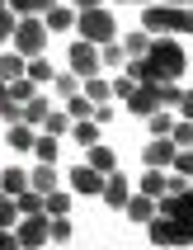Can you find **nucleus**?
Returning a JSON list of instances; mask_svg holds the SVG:
<instances>
[{
	"mask_svg": "<svg viewBox=\"0 0 193 250\" xmlns=\"http://www.w3.org/2000/svg\"><path fill=\"white\" fill-rule=\"evenodd\" d=\"M71 198H76V194L52 189V194H42V212H47V217H61V212H71Z\"/></svg>",
	"mask_w": 193,
	"mask_h": 250,
	"instance_id": "obj_20",
	"label": "nucleus"
},
{
	"mask_svg": "<svg viewBox=\"0 0 193 250\" xmlns=\"http://www.w3.org/2000/svg\"><path fill=\"white\" fill-rule=\"evenodd\" d=\"M42 24H47V33H71V28H76V10H66V5H52V10L42 14Z\"/></svg>",
	"mask_w": 193,
	"mask_h": 250,
	"instance_id": "obj_13",
	"label": "nucleus"
},
{
	"mask_svg": "<svg viewBox=\"0 0 193 250\" xmlns=\"http://www.w3.org/2000/svg\"><path fill=\"white\" fill-rule=\"evenodd\" d=\"M127 217H132V222H141V227H146V222H151V217H155V198L151 194H132V198H127Z\"/></svg>",
	"mask_w": 193,
	"mask_h": 250,
	"instance_id": "obj_15",
	"label": "nucleus"
},
{
	"mask_svg": "<svg viewBox=\"0 0 193 250\" xmlns=\"http://www.w3.org/2000/svg\"><path fill=\"white\" fill-rule=\"evenodd\" d=\"M123 47H127V57H146L151 33H146V28H137V33H127V38H123Z\"/></svg>",
	"mask_w": 193,
	"mask_h": 250,
	"instance_id": "obj_27",
	"label": "nucleus"
},
{
	"mask_svg": "<svg viewBox=\"0 0 193 250\" xmlns=\"http://www.w3.org/2000/svg\"><path fill=\"white\" fill-rule=\"evenodd\" d=\"M95 5H104V0H76V10H95Z\"/></svg>",
	"mask_w": 193,
	"mask_h": 250,
	"instance_id": "obj_46",
	"label": "nucleus"
},
{
	"mask_svg": "<svg viewBox=\"0 0 193 250\" xmlns=\"http://www.w3.org/2000/svg\"><path fill=\"white\" fill-rule=\"evenodd\" d=\"M104 180H109V175L85 161V166H76V170L66 175V189H71L76 198H95V194H104Z\"/></svg>",
	"mask_w": 193,
	"mask_h": 250,
	"instance_id": "obj_7",
	"label": "nucleus"
},
{
	"mask_svg": "<svg viewBox=\"0 0 193 250\" xmlns=\"http://www.w3.org/2000/svg\"><path fill=\"white\" fill-rule=\"evenodd\" d=\"M109 118H113V104H109V99H104V104H95V123L104 127V123H109Z\"/></svg>",
	"mask_w": 193,
	"mask_h": 250,
	"instance_id": "obj_43",
	"label": "nucleus"
},
{
	"mask_svg": "<svg viewBox=\"0 0 193 250\" xmlns=\"http://www.w3.org/2000/svg\"><path fill=\"white\" fill-rule=\"evenodd\" d=\"M99 198H104L109 208L123 212V208H127V198H132V184H127V175H118V170H113L109 180H104V194H99Z\"/></svg>",
	"mask_w": 193,
	"mask_h": 250,
	"instance_id": "obj_12",
	"label": "nucleus"
},
{
	"mask_svg": "<svg viewBox=\"0 0 193 250\" xmlns=\"http://www.w3.org/2000/svg\"><path fill=\"white\" fill-rule=\"evenodd\" d=\"M52 241H71V217H66V212L52 217Z\"/></svg>",
	"mask_w": 193,
	"mask_h": 250,
	"instance_id": "obj_41",
	"label": "nucleus"
},
{
	"mask_svg": "<svg viewBox=\"0 0 193 250\" xmlns=\"http://www.w3.org/2000/svg\"><path fill=\"white\" fill-rule=\"evenodd\" d=\"M170 132H174V118H170L165 109H155L151 113V137H170Z\"/></svg>",
	"mask_w": 193,
	"mask_h": 250,
	"instance_id": "obj_33",
	"label": "nucleus"
},
{
	"mask_svg": "<svg viewBox=\"0 0 193 250\" xmlns=\"http://www.w3.org/2000/svg\"><path fill=\"white\" fill-rule=\"evenodd\" d=\"M184 189H189V175H179V170L165 175V194H184Z\"/></svg>",
	"mask_w": 193,
	"mask_h": 250,
	"instance_id": "obj_42",
	"label": "nucleus"
},
{
	"mask_svg": "<svg viewBox=\"0 0 193 250\" xmlns=\"http://www.w3.org/2000/svg\"><path fill=\"white\" fill-rule=\"evenodd\" d=\"M66 113H71V118H95V99H90V95H71L66 99Z\"/></svg>",
	"mask_w": 193,
	"mask_h": 250,
	"instance_id": "obj_29",
	"label": "nucleus"
},
{
	"mask_svg": "<svg viewBox=\"0 0 193 250\" xmlns=\"http://www.w3.org/2000/svg\"><path fill=\"white\" fill-rule=\"evenodd\" d=\"M33 123H24V118H19V123H10V146L14 151H33Z\"/></svg>",
	"mask_w": 193,
	"mask_h": 250,
	"instance_id": "obj_18",
	"label": "nucleus"
},
{
	"mask_svg": "<svg viewBox=\"0 0 193 250\" xmlns=\"http://www.w3.org/2000/svg\"><path fill=\"white\" fill-rule=\"evenodd\" d=\"M76 28H80V38H90V42H113V38H118V19H113L104 5H95V10H76Z\"/></svg>",
	"mask_w": 193,
	"mask_h": 250,
	"instance_id": "obj_3",
	"label": "nucleus"
},
{
	"mask_svg": "<svg viewBox=\"0 0 193 250\" xmlns=\"http://www.w3.org/2000/svg\"><path fill=\"white\" fill-rule=\"evenodd\" d=\"M57 95H61V99H71V95H80V76H76V71H66V76H57Z\"/></svg>",
	"mask_w": 193,
	"mask_h": 250,
	"instance_id": "obj_32",
	"label": "nucleus"
},
{
	"mask_svg": "<svg viewBox=\"0 0 193 250\" xmlns=\"http://www.w3.org/2000/svg\"><path fill=\"white\" fill-rule=\"evenodd\" d=\"M14 236H19V246H24V250L42 246V241H52V217H47V212H24Z\"/></svg>",
	"mask_w": 193,
	"mask_h": 250,
	"instance_id": "obj_8",
	"label": "nucleus"
},
{
	"mask_svg": "<svg viewBox=\"0 0 193 250\" xmlns=\"http://www.w3.org/2000/svg\"><path fill=\"white\" fill-rule=\"evenodd\" d=\"M174 151H179L174 137H151L146 146H141V161H146V170H170L174 166Z\"/></svg>",
	"mask_w": 193,
	"mask_h": 250,
	"instance_id": "obj_9",
	"label": "nucleus"
},
{
	"mask_svg": "<svg viewBox=\"0 0 193 250\" xmlns=\"http://www.w3.org/2000/svg\"><path fill=\"white\" fill-rule=\"evenodd\" d=\"M57 0H10V10L14 14H47Z\"/></svg>",
	"mask_w": 193,
	"mask_h": 250,
	"instance_id": "obj_30",
	"label": "nucleus"
},
{
	"mask_svg": "<svg viewBox=\"0 0 193 250\" xmlns=\"http://www.w3.org/2000/svg\"><path fill=\"white\" fill-rule=\"evenodd\" d=\"M179 99H184L179 81H160V109H179Z\"/></svg>",
	"mask_w": 193,
	"mask_h": 250,
	"instance_id": "obj_31",
	"label": "nucleus"
},
{
	"mask_svg": "<svg viewBox=\"0 0 193 250\" xmlns=\"http://www.w3.org/2000/svg\"><path fill=\"white\" fill-rule=\"evenodd\" d=\"M137 85H141V81H132L127 71H123V76H113V99H132V90H137Z\"/></svg>",
	"mask_w": 193,
	"mask_h": 250,
	"instance_id": "obj_37",
	"label": "nucleus"
},
{
	"mask_svg": "<svg viewBox=\"0 0 193 250\" xmlns=\"http://www.w3.org/2000/svg\"><path fill=\"white\" fill-rule=\"evenodd\" d=\"M38 90H42V85H38V81H28V76H19V81H10V99H14V104H28V99L38 95Z\"/></svg>",
	"mask_w": 193,
	"mask_h": 250,
	"instance_id": "obj_23",
	"label": "nucleus"
},
{
	"mask_svg": "<svg viewBox=\"0 0 193 250\" xmlns=\"http://www.w3.org/2000/svg\"><path fill=\"white\" fill-rule=\"evenodd\" d=\"M42 132H52V137H66V132H71V113H47V118H42Z\"/></svg>",
	"mask_w": 193,
	"mask_h": 250,
	"instance_id": "obj_28",
	"label": "nucleus"
},
{
	"mask_svg": "<svg viewBox=\"0 0 193 250\" xmlns=\"http://www.w3.org/2000/svg\"><path fill=\"white\" fill-rule=\"evenodd\" d=\"M179 118H193V90H184V99H179Z\"/></svg>",
	"mask_w": 193,
	"mask_h": 250,
	"instance_id": "obj_44",
	"label": "nucleus"
},
{
	"mask_svg": "<svg viewBox=\"0 0 193 250\" xmlns=\"http://www.w3.org/2000/svg\"><path fill=\"white\" fill-rule=\"evenodd\" d=\"M10 104H14V99H10V85H5V81H0V113H5V109H10Z\"/></svg>",
	"mask_w": 193,
	"mask_h": 250,
	"instance_id": "obj_45",
	"label": "nucleus"
},
{
	"mask_svg": "<svg viewBox=\"0 0 193 250\" xmlns=\"http://www.w3.org/2000/svg\"><path fill=\"white\" fill-rule=\"evenodd\" d=\"M14 198H19V212H42V194L33 189V184H28L24 194H14Z\"/></svg>",
	"mask_w": 193,
	"mask_h": 250,
	"instance_id": "obj_34",
	"label": "nucleus"
},
{
	"mask_svg": "<svg viewBox=\"0 0 193 250\" xmlns=\"http://www.w3.org/2000/svg\"><path fill=\"white\" fill-rule=\"evenodd\" d=\"M19 217H24V212H19V198L0 189V227H14V222H19Z\"/></svg>",
	"mask_w": 193,
	"mask_h": 250,
	"instance_id": "obj_25",
	"label": "nucleus"
},
{
	"mask_svg": "<svg viewBox=\"0 0 193 250\" xmlns=\"http://www.w3.org/2000/svg\"><path fill=\"white\" fill-rule=\"evenodd\" d=\"M28 81H38V85H52L57 81V71L47 66V57H28V71H24Z\"/></svg>",
	"mask_w": 193,
	"mask_h": 250,
	"instance_id": "obj_21",
	"label": "nucleus"
},
{
	"mask_svg": "<svg viewBox=\"0 0 193 250\" xmlns=\"http://www.w3.org/2000/svg\"><path fill=\"white\" fill-rule=\"evenodd\" d=\"M155 212H165V217H174V222H184L193 231V189H184V194H160Z\"/></svg>",
	"mask_w": 193,
	"mask_h": 250,
	"instance_id": "obj_10",
	"label": "nucleus"
},
{
	"mask_svg": "<svg viewBox=\"0 0 193 250\" xmlns=\"http://www.w3.org/2000/svg\"><path fill=\"white\" fill-rule=\"evenodd\" d=\"M14 28H19V14L5 5V10H0V42H10V38H14Z\"/></svg>",
	"mask_w": 193,
	"mask_h": 250,
	"instance_id": "obj_36",
	"label": "nucleus"
},
{
	"mask_svg": "<svg viewBox=\"0 0 193 250\" xmlns=\"http://www.w3.org/2000/svg\"><path fill=\"white\" fill-rule=\"evenodd\" d=\"M141 28L146 33H179V38H193V5H146L141 10Z\"/></svg>",
	"mask_w": 193,
	"mask_h": 250,
	"instance_id": "obj_2",
	"label": "nucleus"
},
{
	"mask_svg": "<svg viewBox=\"0 0 193 250\" xmlns=\"http://www.w3.org/2000/svg\"><path fill=\"white\" fill-rule=\"evenodd\" d=\"M24 71H28V57H24V52H5V57H0V81H5V85L19 81Z\"/></svg>",
	"mask_w": 193,
	"mask_h": 250,
	"instance_id": "obj_16",
	"label": "nucleus"
},
{
	"mask_svg": "<svg viewBox=\"0 0 193 250\" xmlns=\"http://www.w3.org/2000/svg\"><path fill=\"white\" fill-rule=\"evenodd\" d=\"M146 236L155 246H193V231L184 222H174V217H165V212H155L151 222H146Z\"/></svg>",
	"mask_w": 193,
	"mask_h": 250,
	"instance_id": "obj_5",
	"label": "nucleus"
},
{
	"mask_svg": "<svg viewBox=\"0 0 193 250\" xmlns=\"http://www.w3.org/2000/svg\"><path fill=\"white\" fill-rule=\"evenodd\" d=\"M99 62L104 66H127V47H123V38H113V42H99Z\"/></svg>",
	"mask_w": 193,
	"mask_h": 250,
	"instance_id": "obj_17",
	"label": "nucleus"
},
{
	"mask_svg": "<svg viewBox=\"0 0 193 250\" xmlns=\"http://www.w3.org/2000/svg\"><path fill=\"white\" fill-rule=\"evenodd\" d=\"M66 62H71V71L80 76V81H90V76H99V42H90V38H76L71 42V52H66Z\"/></svg>",
	"mask_w": 193,
	"mask_h": 250,
	"instance_id": "obj_6",
	"label": "nucleus"
},
{
	"mask_svg": "<svg viewBox=\"0 0 193 250\" xmlns=\"http://www.w3.org/2000/svg\"><path fill=\"white\" fill-rule=\"evenodd\" d=\"M90 166H95V170H104V175H113V170H118V156H113L104 142H95V146H90Z\"/></svg>",
	"mask_w": 193,
	"mask_h": 250,
	"instance_id": "obj_19",
	"label": "nucleus"
},
{
	"mask_svg": "<svg viewBox=\"0 0 193 250\" xmlns=\"http://www.w3.org/2000/svg\"><path fill=\"white\" fill-rule=\"evenodd\" d=\"M80 90L90 99H95V104H104V99H113V81H99V76H90V81H80Z\"/></svg>",
	"mask_w": 193,
	"mask_h": 250,
	"instance_id": "obj_24",
	"label": "nucleus"
},
{
	"mask_svg": "<svg viewBox=\"0 0 193 250\" xmlns=\"http://www.w3.org/2000/svg\"><path fill=\"white\" fill-rule=\"evenodd\" d=\"M127 109L141 113V118H151V113L160 109V85H155V81H141L137 90H132V99H127Z\"/></svg>",
	"mask_w": 193,
	"mask_h": 250,
	"instance_id": "obj_11",
	"label": "nucleus"
},
{
	"mask_svg": "<svg viewBox=\"0 0 193 250\" xmlns=\"http://www.w3.org/2000/svg\"><path fill=\"white\" fill-rule=\"evenodd\" d=\"M184 66H189V57H184L179 38L174 33H155L151 47H146V57H137V62H127V76L132 81H179Z\"/></svg>",
	"mask_w": 193,
	"mask_h": 250,
	"instance_id": "obj_1",
	"label": "nucleus"
},
{
	"mask_svg": "<svg viewBox=\"0 0 193 250\" xmlns=\"http://www.w3.org/2000/svg\"><path fill=\"white\" fill-rule=\"evenodd\" d=\"M47 113H52V109H47V99H42V90H38V95H33V99L24 104V123H33V127H38L42 118H47Z\"/></svg>",
	"mask_w": 193,
	"mask_h": 250,
	"instance_id": "obj_26",
	"label": "nucleus"
},
{
	"mask_svg": "<svg viewBox=\"0 0 193 250\" xmlns=\"http://www.w3.org/2000/svg\"><path fill=\"white\" fill-rule=\"evenodd\" d=\"M33 151H38V161H57V137H52V132H42V137L33 142Z\"/></svg>",
	"mask_w": 193,
	"mask_h": 250,
	"instance_id": "obj_38",
	"label": "nucleus"
},
{
	"mask_svg": "<svg viewBox=\"0 0 193 250\" xmlns=\"http://www.w3.org/2000/svg\"><path fill=\"white\" fill-rule=\"evenodd\" d=\"M170 170H179V175H189L193 180V146H179V151H174V166Z\"/></svg>",
	"mask_w": 193,
	"mask_h": 250,
	"instance_id": "obj_40",
	"label": "nucleus"
},
{
	"mask_svg": "<svg viewBox=\"0 0 193 250\" xmlns=\"http://www.w3.org/2000/svg\"><path fill=\"white\" fill-rule=\"evenodd\" d=\"M5 5H10V0H0V10H5Z\"/></svg>",
	"mask_w": 193,
	"mask_h": 250,
	"instance_id": "obj_47",
	"label": "nucleus"
},
{
	"mask_svg": "<svg viewBox=\"0 0 193 250\" xmlns=\"http://www.w3.org/2000/svg\"><path fill=\"white\" fill-rule=\"evenodd\" d=\"M0 189H5V194H24L28 189V175L19 166H5V175H0Z\"/></svg>",
	"mask_w": 193,
	"mask_h": 250,
	"instance_id": "obj_22",
	"label": "nucleus"
},
{
	"mask_svg": "<svg viewBox=\"0 0 193 250\" xmlns=\"http://www.w3.org/2000/svg\"><path fill=\"white\" fill-rule=\"evenodd\" d=\"M14 52L24 57H42L47 47V24H42V14H19V28H14Z\"/></svg>",
	"mask_w": 193,
	"mask_h": 250,
	"instance_id": "obj_4",
	"label": "nucleus"
},
{
	"mask_svg": "<svg viewBox=\"0 0 193 250\" xmlns=\"http://www.w3.org/2000/svg\"><path fill=\"white\" fill-rule=\"evenodd\" d=\"M141 194L160 198V194H165V175H160V170H151V175H141Z\"/></svg>",
	"mask_w": 193,
	"mask_h": 250,
	"instance_id": "obj_35",
	"label": "nucleus"
},
{
	"mask_svg": "<svg viewBox=\"0 0 193 250\" xmlns=\"http://www.w3.org/2000/svg\"><path fill=\"white\" fill-rule=\"evenodd\" d=\"M170 137L179 142V146H193V118H174V132Z\"/></svg>",
	"mask_w": 193,
	"mask_h": 250,
	"instance_id": "obj_39",
	"label": "nucleus"
},
{
	"mask_svg": "<svg viewBox=\"0 0 193 250\" xmlns=\"http://www.w3.org/2000/svg\"><path fill=\"white\" fill-rule=\"evenodd\" d=\"M57 180H61V175H57V161H38V170L28 175V184H33L38 194H52V189H57Z\"/></svg>",
	"mask_w": 193,
	"mask_h": 250,
	"instance_id": "obj_14",
	"label": "nucleus"
}]
</instances>
